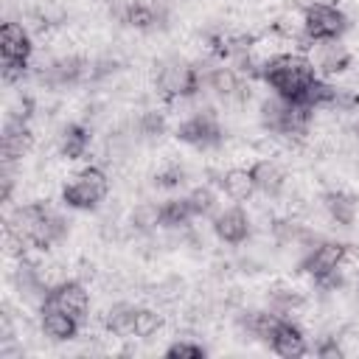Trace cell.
<instances>
[{
	"label": "cell",
	"instance_id": "1",
	"mask_svg": "<svg viewBox=\"0 0 359 359\" xmlns=\"http://www.w3.org/2000/svg\"><path fill=\"white\" fill-rule=\"evenodd\" d=\"M317 76L320 73H317L314 62L303 53H278L261 65V79L275 90V95H280L292 104H303L306 90L311 87V81Z\"/></svg>",
	"mask_w": 359,
	"mask_h": 359
},
{
	"label": "cell",
	"instance_id": "2",
	"mask_svg": "<svg viewBox=\"0 0 359 359\" xmlns=\"http://www.w3.org/2000/svg\"><path fill=\"white\" fill-rule=\"evenodd\" d=\"M107 191H109V177L104 174V168L87 165L73 177L70 185H65L62 202L67 208H76V210H93L107 196Z\"/></svg>",
	"mask_w": 359,
	"mask_h": 359
},
{
	"label": "cell",
	"instance_id": "3",
	"mask_svg": "<svg viewBox=\"0 0 359 359\" xmlns=\"http://www.w3.org/2000/svg\"><path fill=\"white\" fill-rule=\"evenodd\" d=\"M202 70L199 65H188V62H180V59H171L165 65H160L157 70V90L165 101H174V98H191L202 90Z\"/></svg>",
	"mask_w": 359,
	"mask_h": 359
},
{
	"label": "cell",
	"instance_id": "4",
	"mask_svg": "<svg viewBox=\"0 0 359 359\" xmlns=\"http://www.w3.org/2000/svg\"><path fill=\"white\" fill-rule=\"evenodd\" d=\"M348 31V17L342 8L331 3H311L303 11V34L309 42H325V39H339Z\"/></svg>",
	"mask_w": 359,
	"mask_h": 359
},
{
	"label": "cell",
	"instance_id": "5",
	"mask_svg": "<svg viewBox=\"0 0 359 359\" xmlns=\"http://www.w3.org/2000/svg\"><path fill=\"white\" fill-rule=\"evenodd\" d=\"M351 258V244H345V241H317L309 252H306V258L300 261V269L309 275V278H314V280H320V278H325V275H331V272H337V269H342V264Z\"/></svg>",
	"mask_w": 359,
	"mask_h": 359
},
{
	"label": "cell",
	"instance_id": "6",
	"mask_svg": "<svg viewBox=\"0 0 359 359\" xmlns=\"http://www.w3.org/2000/svg\"><path fill=\"white\" fill-rule=\"evenodd\" d=\"M177 137L188 146H196V149H213L224 140V132H222L216 115L210 109H205V112L191 115L188 121H182L177 126Z\"/></svg>",
	"mask_w": 359,
	"mask_h": 359
},
{
	"label": "cell",
	"instance_id": "7",
	"mask_svg": "<svg viewBox=\"0 0 359 359\" xmlns=\"http://www.w3.org/2000/svg\"><path fill=\"white\" fill-rule=\"evenodd\" d=\"M45 303L48 306H56L79 320H84L90 314V292L84 289L81 280H59L56 286L48 289L45 294Z\"/></svg>",
	"mask_w": 359,
	"mask_h": 359
},
{
	"label": "cell",
	"instance_id": "8",
	"mask_svg": "<svg viewBox=\"0 0 359 359\" xmlns=\"http://www.w3.org/2000/svg\"><path fill=\"white\" fill-rule=\"evenodd\" d=\"M34 146V132L25 118H8L3 126V165H11Z\"/></svg>",
	"mask_w": 359,
	"mask_h": 359
},
{
	"label": "cell",
	"instance_id": "9",
	"mask_svg": "<svg viewBox=\"0 0 359 359\" xmlns=\"http://www.w3.org/2000/svg\"><path fill=\"white\" fill-rule=\"evenodd\" d=\"M31 36L20 22L6 20L0 25V59H17V62H28L31 59Z\"/></svg>",
	"mask_w": 359,
	"mask_h": 359
},
{
	"label": "cell",
	"instance_id": "10",
	"mask_svg": "<svg viewBox=\"0 0 359 359\" xmlns=\"http://www.w3.org/2000/svg\"><path fill=\"white\" fill-rule=\"evenodd\" d=\"M269 348H272L278 356H283V359H297V356H303V353L309 351L300 325H294V323L286 320V317H280V323H278V328H275V334H272Z\"/></svg>",
	"mask_w": 359,
	"mask_h": 359
},
{
	"label": "cell",
	"instance_id": "11",
	"mask_svg": "<svg viewBox=\"0 0 359 359\" xmlns=\"http://www.w3.org/2000/svg\"><path fill=\"white\" fill-rule=\"evenodd\" d=\"M79 323H81L79 317H73V314H67V311H62L56 306L42 303V331L53 342H70V339H76Z\"/></svg>",
	"mask_w": 359,
	"mask_h": 359
},
{
	"label": "cell",
	"instance_id": "12",
	"mask_svg": "<svg viewBox=\"0 0 359 359\" xmlns=\"http://www.w3.org/2000/svg\"><path fill=\"white\" fill-rule=\"evenodd\" d=\"M314 50H317V56L311 62H314L317 73H323V76H337L351 67V53L339 45V39L314 42Z\"/></svg>",
	"mask_w": 359,
	"mask_h": 359
},
{
	"label": "cell",
	"instance_id": "13",
	"mask_svg": "<svg viewBox=\"0 0 359 359\" xmlns=\"http://www.w3.org/2000/svg\"><path fill=\"white\" fill-rule=\"evenodd\" d=\"M213 233L224 241V244H244L250 236V219L241 208H227L224 213H219L213 219Z\"/></svg>",
	"mask_w": 359,
	"mask_h": 359
},
{
	"label": "cell",
	"instance_id": "14",
	"mask_svg": "<svg viewBox=\"0 0 359 359\" xmlns=\"http://www.w3.org/2000/svg\"><path fill=\"white\" fill-rule=\"evenodd\" d=\"M250 174H252L255 191H261L266 196H280V191L286 185V174H283V168L275 160H258L250 168Z\"/></svg>",
	"mask_w": 359,
	"mask_h": 359
},
{
	"label": "cell",
	"instance_id": "15",
	"mask_svg": "<svg viewBox=\"0 0 359 359\" xmlns=\"http://www.w3.org/2000/svg\"><path fill=\"white\" fill-rule=\"evenodd\" d=\"M323 208L331 216V222H337L339 227H351L356 222V196L348 191H325Z\"/></svg>",
	"mask_w": 359,
	"mask_h": 359
},
{
	"label": "cell",
	"instance_id": "16",
	"mask_svg": "<svg viewBox=\"0 0 359 359\" xmlns=\"http://www.w3.org/2000/svg\"><path fill=\"white\" fill-rule=\"evenodd\" d=\"M87 146H90V129H87L84 123H67V126L62 129V137H59V151H62V157L79 160V157H84Z\"/></svg>",
	"mask_w": 359,
	"mask_h": 359
},
{
	"label": "cell",
	"instance_id": "17",
	"mask_svg": "<svg viewBox=\"0 0 359 359\" xmlns=\"http://www.w3.org/2000/svg\"><path fill=\"white\" fill-rule=\"evenodd\" d=\"M230 199L236 202H244L255 194V182H252V174L250 168H230L222 174V185H219Z\"/></svg>",
	"mask_w": 359,
	"mask_h": 359
},
{
	"label": "cell",
	"instance_id": "18",
	"mask_svg": "<svg viewBox=\"0 0 359 359\" xmlns=\"http://www.w3.org/2000/svg\"><path fill=\"white\" fill-rule=\"evenodd\" d=\"M194 219V210L188 205V196H180V199H165L160 205V227H185L188 222Z\"/></svg>",
	"mask_w": 359,
	"mask_h": 359
},
{
	"label": "cell",
	"instance_id": "19",
	"mask_svg": "<svg viewBox=\"0 0 359 359\" xmlns=\"http://www.w3.org/2000/svg\"><path fill=\"white\" fill-rule=\"evenodd\" d=\"M107 331L115 337H132V325H135V306L132 303H115L107 311Z\"/></svg>",
	"mask_w": 359,
	"mask_h": 359
},
{
	"label": "cell",
	"instance_id": "20",
	"mask_svg": "<svg viewBox=\"0 0 359 359\" xmlns=\"http://www.w3.org/2000/svg\"><path fill=\"white\" fill-rule=\"evenodd\" d=\"M208 84L222 98H238V93H241V81H238V76H236L233 67H216V70H210L208 73Z\"/></svg>",
	"mask_w": 359,
	"mask_h": 359
},
{
	"label": "cell",
	"instance_id": "21",
	"mask_svg": "<svg viewBox=\"0 0 359 359\" xmlns=\"http://www.w3.org/2000/svg\"><path fill=\"white\" fill-rule=\"evenodd\" d=\"M123 22L137 28V31H151V28H157L160 14L151 6H146V3H129L123 8Z\"/></svg>",
	"mask_w": 359,
	"mask_h": 359
},
{
	"label": "cell",
	"instance_id": "22",
	"mask_svg": "<svg viewBox=\"0 0 359 359\" xmlns=\"http://www.w3.org/2000/svg\"><path fill=\"white\" fill-rule=\"evenodd\" d=\"M163 328V317L154 311V309H135V325H132V337H140V339H149L154 337L157 331Z\"/></svg>",
	"mask_w": 359,
	"mask_h": 359
},
{
	"label": "cell",
	"instance_id": "23",
	"mask_svg": "<svg viewBox=\"0 0 359 359\" xmlns=\"http://www.w3.org/2000/svg\"><path fill=\"white\" fill-rule=\"evenodd\" d=\"M132 227L140 230V233H151L160 227V205H151V202H140L135 210H132Z\"/></svg>",
	"mask_w": 359,
	"mask_h": 359
},
{
	"label": "cell",
	"instance_id": "24",
	"mask_svg": "<svg viewBox=\"0 0 359 359\" xmlns=\"http://www.w3.org/2000/svg\"><path fill=\"white\" fill-rule=\"evenodd\" d=\"M188 205H191L194 216H210L213 208H216V194L208 185H199L188 194Z\"/></svg>",
	"mask_w": 359,
	"mask_h": 359
},
{
	"label": "cell",
	"instance_id": "25",
	"mask_svg": "<svg viewBox=\"0 0 359 359\" xmlns=\"http://www.w3.org/2000/svg\"><path fill=\"white\" fill-rule=\"evenodd\" d=\"M269 303H272V311L283 317L286 311L297 309V306L303 303V297H300L294 289H272V294H269Z\"/></svg>",
	"mask_w": 359,
	"mask_h": 359
},
{
	"label": "cell",
	"instance_id": "26",
	"mask_svg": "<svg viewBox=\"0 0 359 359\" xmlns=\"http://www.w3.org/2000/svg\"><path fill=\"white\" fill-rule=\"evenodd\" d=\"M165 356L168 359H205L208 351L199 345V342H188V339H177L174 345L165 348Z\"/></svg>",
	"mask_w": 359,
	"mask_h": 359
},
{
	"label": "cell",
	"instance_id": "27",
	"mask_svg": "<svg viewBox=\"0 0 359 359\" xmlns=\"http://www.w3.org/2000/svg\"><path fill=\"white\" fill-rule=\"evenodd\" d=\"M137 129H140V135H146V137H160V135L165 132V118H163V112L146 109V112L140 115V121H137Z\"/></svg>",
	"mask_w": 359,
	"mask_h": 359
},
{
	"label": "cell",
	"instance_id": "28",
	"mask_svg": "<svg viewBox=\"0 0 359 359\" xmlns=\"http://www.w3.org/2000/svg\"><path fill=\"white\" fill-rule=\"evenodd\" d=\"M185 182V171L180 168V165H168V168H163L157 177H154V185L157 188H180Z\"/></svg>",
	"mask_w": 359,
	"mask_h": 359
},
{
	"label": "cell",
	"instance_id": "29",
	"mask_svg": "<svg viewBox=\"0 0 359 359\" xmlns=\"http://www.w3.org/2000/svg\"><path fill=\"white\" fill-rule=\"evenodd\" d=\"M320 359H342L345 356V351H342V345L337 342V337H325L320 345H317V351H314Z\"/></svg>",
	"mask_w": 359,
	"mask_h": 359
},
{
	"label": "cell",
	"instance_id": "30",
	"mask_svg": "<svg viewBox=\"0 0 359 359\" xmlns=\"http://www.w3.org/2000/svg\"><path fill=\"white\" fill-rule=\"evenodd\" d=\"M25 67L28 62H17V59H3V81L11 84V81H20L25 76Z\"/></svg>",
	"mask_w": 359,
	"mask_h": 359
},
{
	"label": "cell",
	"instance_id": "31",
	"mask_svg": "<svg viewBox=\"0 0 359 359\" xmlns=\"http://www.w3.org/2000/svg\"><path fill=\"white\" fill-rule=\"evenodd\" d=\"M353 135H356V137H359V121H356V126H353Z\"/></svg>",
	"mask_w": 359,
	"mask_h": 359
}]
</instances>
